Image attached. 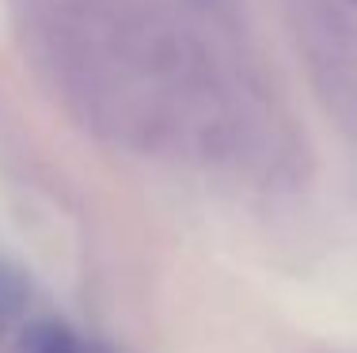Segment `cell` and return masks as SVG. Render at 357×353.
<instances>
[{"label": "cell", "instance_id": "7a4b0ae2", "mask_svg": "<svg viewBox=\"0 0 357 353\" xmlns=\"http://www.w3.org/2000/svg\"><path fill=\"white\" fill-rule=\"evenodd\" d=\"M23 308H27V277L0 258V334L23 315Z\"/></svg>", "mask_w": 357, "mask_h": 353}, {"label": "cell", "instance_id": "6da1fadb", "mask_svg": "<svg viewBox=\"0 0 357 353\" xmlns=\"http://www.w3.org/2000/svg\"><path fill=\"white\" fill-rule=\"evenodd\" d=\"M23 353H114L103 342L84 338L80 331H73L69 323L57 319H35L23 331Z\"/></svg>", "mask_w": 357, "mask_h": 353}]
</instances>
